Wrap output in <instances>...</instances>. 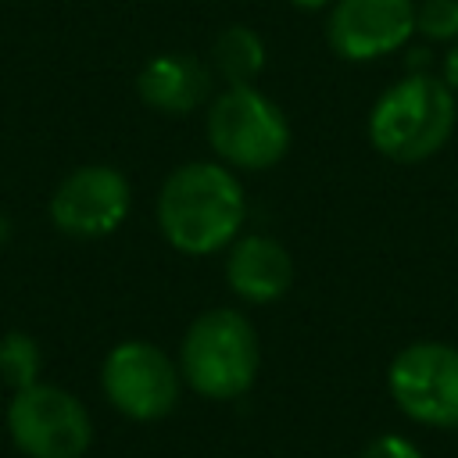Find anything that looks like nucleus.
Here are the masks:
<instances>
[{
    "instance_id": "obj_1",
    "label": "nucleus",
    "mask_w": 458,
    "mask_h": 458,
    "mask_svg": "<svg viewBox=\"0 0 458 458\" xmlns=\"http://www.w3.org/2000/svg\"><path fill=\"white\" fill-rule=\"evenodd\" d=\"M247 204L236 175L211 161L175 168L157 197V225L182 254H215L243 225Z\"/></svg>"
},
{
    "instance_id": "obj_2",
    "label": "nucleus",
    "mask_w": 458,
    "mask_h": 458,
    "mask_svg": "<svg viewBox=\"0 0 458 458\" xmlns=\"http://www.w3.org/2000/svg\"><path fill=\"white\" fill-rule=\"evenodd\" d=\"M454 132V93L433 75L397 79L369 114V136L390 161L411 165L437 154Z\"/></svg>"
},
{
    "instance_id": "obj_3",
    "label": "nucleus",
    "mask_w": 458,
    "mask_h": 458,
    "mask_svg": "<svg viewBox=\"0 0 458 458\" xmlns=\"http://www.w3.org/2000/svg\"><path fill=\"white\" fill-rule=\"evenodd\" d=\"M258 365H261L258 333L233 308H215L193 318L179 347L182 379L211 401H229L247 394L258 379Z\"/></svg>"
},
{
    "instance_id": "obj_4",
    "label": "nucleus",
    "mask_w": 458,
    "mask_h": 458,
    "mask_svg": "<svg viewBox=\"0 0 458 458\" xmlns=\"http://www.w3.org/2000/svg\"><path fill=\"white\" fill-rule=\"evenodd\" d=\"M208 140L233 168H272L290 147L283 111L254 86H229L208 114Z\"/></svg>"
},
{
    "instance_id": "obj_5",
    "label": "nucleus",
    "mask_w": 458,
    "mask_h": 458,
    "mask_svg": "<svg viewBox=\"0 0 458 458\" xmlns=\"http://www.w3.org/2000/svg\"><path fill=\"white\" fill-rule=\"evenodd\" d=\"M7 433L29 458H82L93 440V422L82 401L54 383L14 390L7 404Z\"/></svg>"
},
{
    "instance_id": "obj_6",
    "label": "nucleus",
    "mask_w": 458,
    "mask_h": 458,
    "mask_svg": "<svg viewBox=\"0 0 458 458\" xmlns=\"http://www.w3.org/2000/svg\"><path fill=\"white\" fill-rule=\"evenodd\" d=\"M394 404L437 429H458V347L440 340L408 344L386 372Z\"/></svg>"
},
{
    "instance_id": "obj_7",
    "label": "nucleus",
    "mask_w": 458,
    "mask_h": 458,
    "mask_svg": "<svg viewBox=\"0 0 458 458\" xmlns=\"http://www.w3.org/2000/svg\"><path fill=\"white\" fill-rule=\"evenodd\" d=\"M100 383L107 401L136 422L165 419L179 401V369L161 347L147 340L118 344L104 358Z\"/></svg>"
},
{
    "instance_id": "obj_8",
    "label": "nucleus",
    "mask_w": 458,
    "mask_h": 458,
    "mask_svg": "<svg viewBox=\"0 0 458 458\" xmlns=\"http://www.w3.org/2000/svg\"><path fill=\"white\" fill-rule=\"evenodd\" d=\"M129 182L111 165H82L61 179L50 197V218L61 233L97 240L122 225L129 215Z\"/></svg>"
},
{
    "instance_id": "obj_9",
    "label": "nucleus",
    "mask_w": 458,
    "mask_h": 458,
    "mask_svg": "<svg viewBox=\"0 0 458 458\" xmlns=\"http://www.w3.org/2000/svg\"><path fill=\"white\" fill-rule=\"evenodd\" d=\"M411 32V0H336L329 11V43L347 61H372L394 54Z\"/></svg>"
},
{
    "instance_id": "obj_10",
    "label": "nucleus",
    "mask_w": 458,
    "mask_h": 458,
    "mask_svg": "<svg viewBox=\"0 0 458 458\" xmlns=\"http://www.w3.org/2000/svg\"><path fill=\"white\" fill-rule=\"evenodd\" d=\"M225 279L229 286L254 304L279 301L293 283V261L286 247L272 236H243L233 243L225 258Z\"/></svg>"
},
{
    "instance_id": "obj_11",
    "label": "nucleus",
    "mask_w": 458,
    "mask_h": 458,
    "mask_svg": "<svg viewBox=\"0 0 458 458\" xmlns=\"http://www.w3.org/2000/svg\"><path fill=\"white\" fill-rule=\"evenodd\" d=\"M208 86H211L208 68L190 54H161L136 79L140 97L154 111H165V114L193 111L208 97Z\"/></svg>"
},
{
    "instance_id": "obj_12",
    "label": "nucleus",
    "mask_w": 458,
    "mask_h": 458,
    "mask_svg": "<svg viewBox=\"0 0 458 458\" xmlns=\"http://www.w3.org/2000/svg\"><path fill=\"white\" fill-rule=\"evenodd\" d=\"M215 72L229 86H250V79L265 68V43L247 25H229L215 39Z\"/></svg>"
},
{
    "instance_id": "obj_13",
    "label": "nucleus",
    "mask_w": 458,
    "mask_h": 458,
    "mask_svg": "<svg viewBox=\"0 0 458 458\" xmlns=\"http://www.w3.org/2000/svg\"><path fill=\"white\" fill-rule=\"evenodd\" d=\"M0 379L14 390L39 383V347L29 333L0 336Z\"/></svg>"
},
{
    "instance_id": "obj_14",
    "label": "nucleus",
    "mask_w": 458,
    "mask_h": 458,
    "mask_svg": "<svg viewBox=\"0 0 458 458\" xmlns=\"http://www.w3.org/2000/svg\"><path fill=\"white\" fill-rule=\"evenodd\" d=\"M415 29L429 39H458V0H422L415 7Z\"/></svg>"
},
{
    "instance_id": "obj_15",
    "label": "nucleus",
    "mask_w": 458,
    "mask_h": 458,
    "mask_svg": "<svg viewBox=\"0 0 458 458\" xmlns=\"http://www.w3.org/2000/svg\"><path fill=\"white\" fill-rule=\"evenodd\" d=\"M358 458H422V451H419L411 440L397 437V433H383V437H376Z\"/></svg>"
},
{
    "instance_id": "obj_16",
    "label": "nucleus",
    "mask_w": 458,
    "mask_h": 458,
    "mask_svg": "<svg viewBox=\"0 0 458 458\" xmlns=\"http://www.w3.org/2000/svg\"><path fill=\"white\" fill-rule=\"evenodd\" d=\"M444 82L451 86V93H458V43L447 50L444 57Z\"/></svg>"
},
{
    "instance_id": "obj_17",
    "label": "nucleus",
    "mask_w": 458,
    "mask_h": 458,
    "mask_svg": "<svg viewBox=\"0 0 458 458\" xmlns=\"http://www.w3.org/2000/svg\"><path fill=\"white\" fill-rule=\"evenodd\" d=\"M293 7H301V11H318V7H326L329 0H290Z\"/></svg>"
}]
</instances>
